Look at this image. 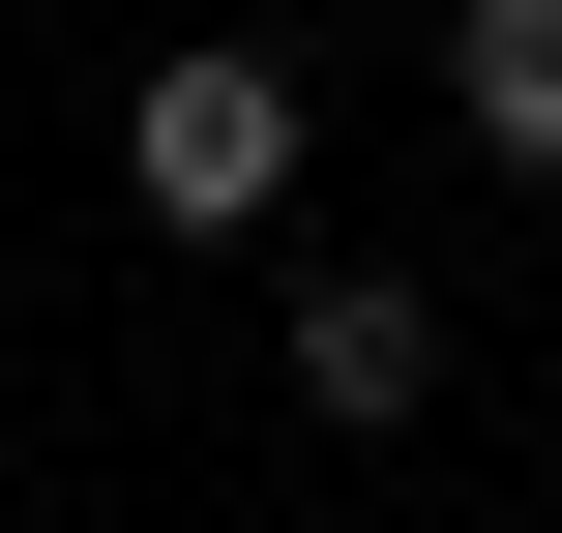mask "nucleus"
Wrapping results in <instances>:
<instances>
[{
	"instance_id": "f257e3e1",
	"label": "nucleus",
	"mask_w": 562,
	"mask_h": 533,
	"mask_svg": "<svg viewBox=\"0 0 562 533\" xmlns=\"http://www.w3.org/2000/svg\"><path fill=\"white\" fill-rule=\"evenodd\" d=\"M119 208H148V237H267V208H296V59L178 30V59L119 89Z\"/></svg>"
},
{
	"instance_id": "f03ea898",
	"label": "nucleus",
	"mask_w": 562,
	"mask_h": 533,
	"mask_svg": "<svg viewBox=\"0 0 562 533\" xmlns=\"http://www.w3.org/2000/svg\"><path fill=\"white\" fill-rule=\"evenodd\" d=\"M415 386H445V297H415V267H296V415H356V445H385Z\"/></svg>"
},
{
	"instance_id": "7ed1b4c3",
	"label": "nucleus",
	"mask_w": 562,
	"mask_h": 533,
	"mask_svg": "<svg viewBox=\"0 0 562 533\" xmlns=\"http://www.w3.org/2000/svg\"><path fill=\"white\" fill-rule=\"evenodd\" d=\"M445 119L504 178H562V0H445Z\"/></svg>"
}]
</instances>
